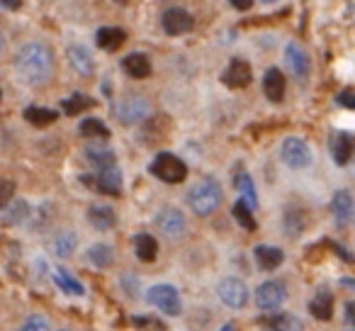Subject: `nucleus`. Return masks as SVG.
I'll use <instances>...</instances> for the list:
<instances>
[{
  "mask_svg": "<svg viewBox=\"0 0 355 331\" xmlns=\"http://www.w3.org/2000/svg\"><path fill=\"white\" fill-rule=\"evenodd\" d=\"M15 71L27 85H44L54 76V54L42 42H30L15 54Z\"/></svg>",
  "mask_w": 355,
  "mask_h": 331,
  "instance_id": "obj_1",
  "label": "nucleus"
},
{
  "mask_svg": "<svg viewBox=\"0 0 355 331\" xmlns=\"http://www.w3.org/2000/svg\"><path fill=\"white\" fill-rule=\"evenodd\" d=\"M222 198H224L222 185H219L214 178L200 180V183H195L193 188L188 190L190 210H193L195 214H200V217H207V214H212L214 210L222 205Z\"/></svg>",
  "mask_w": 355,
  "mask_h": 331,
  "instance_id": "obj_2",
  "label": "nucleus"
},
{
  "mask_svg": "<svg viewBox=\"0 0 355 331\" xmlns=\"http://www.w3.org/2000/svg\"><path fill=\"white\" fill-rule=\"evenodd\" d=\"M151 173L156 176L158 180H163V183L175 185L188 178V166H185L183 158H178L175 153H158L151 161Z\"/></svg>",
  "mask_w": 355,
  "mask_h": 331,
  "instance_id": "obj_3",
  "label": "nucleus"
},
{
  "mask_svg": "<svg viewBox=\"0 0 355 331\" xmlns=\"http://www.w3.org/2000/svg\"><path fill=\"white\" fill-rule=\"evenodd\" d=\"M146 300L156 307L158 312L168 316H178L183 312V302H180V292L175 290L168 282H158V285H151L146 290Z\"/></svg>",
  "mask_w": 355,
  "mask_h": 331,
  "instance_id": "obj_4",
  "label": "nucleus"
},
{
  "mask_svg": "<svg viewBox=\"0 0 355 331\" xmlns=\"http://www.w3.org/2000/svg\"><path fill=\"white\" fill-rule=\"evenodd\" d=\"M280 158L285 166L290 169H309L311 166V148L306 146L304 139L300 137H287L285 142L280 144Z\"/></svg>",
  "mask_w": 355,
  "mask_h": 331,
  "instance_id": "obj_5",
  "label": "nucleus"
},
{
  "mask_svg": "<svg viewBox=\"0 0 355 331\" xmlns=\"http://www.w3.org/2000/svg\"><path fill=\"white\" fill-rule=\"evenodd\" d=\"M83 185L98 190L103 195H112L117 198L122 193V173H119L117 166H107V169H100L98 176H83Z\"/></svg>",
  "mask_w": 355,
  "mask_h": 331,
  "instance_id": "obj_6",
  "label": "nucleus"
},
{
  "mask_svg": "<svg viewBox=\"0 0 355 331\" xmlns=\"http://www.w3.org/2000/svg\"><path fill=\"white\" fill-rule=\"evenodd\" d=\"M148 112H151V105H148V100L144 98V95H137V93L124 95V98L117 103V108H114V114H117L124 124L141 122V119L148 117Z\"/></svg>",
  "mask_w": 355,
  "mask_h": 331,
  "instance_id": "obj_7",
  "label": "nucleus"
},
{
  "mask_svg": "<svg viewBox=\"0 0 355 331\" xmlns=\"http://www.w3.org/2000/svg\"><path fill=\"white\" fill-rule=\"evenodd\" d=\"M161 27L166 35L180 37V35L193 32L195 20L188 10H183V8H168V10H163V15H161Z\"/></svg>",
  "mask_w": 355,
  "mask_h": 331,
  "instance_id": "obj_8",
  "label": "nucleus"
},
{
  "mask_svg": "<svg viewBox=\"0 0 355 331\" xmlns=\"http://www.w3.org/2000/svg\"><path fill=\"white\" fill-rule=\"evenodd\" d=\"M217 295L222 297V302L232 309H241L248 302V287L239 278H224L217 285Z\"/></svg>",
  "mask_w": 355,
  "mask_h": 331,
  "instance_id": "obj_9",
  "label": "nucleus"
},
{
  "mask_svg": "<svg viewBox=\"0 0 355 331\" xmlns=\"http://www.w3.org/2000/svg\"><path fill=\"white\" fill-rule=\"evenodd\" d=\"M287 300V285L280 280H268L263 285H258L256 290V305L258 309H277L282 302Z\"/></svg>",
  "mask_w": 355,
  "mask_h": 331,
  "instance_id": "obj_10",
  "label": "nucleus"
},
{
  "mask_svg": "<svg viewBox=\"0 0 355 331\" xmlns=\"http://www.w3.org/2000/svg\"><path fill=\"white\" fill-rule=\"evenodd\" d=\"M156 224L163 237H168V239H178L185 232V217H183V212L175 207H163L161 212L156 214Z\"/></svg>",
  "mask_w": 355,
  "mask_h": 331,
  "instance_id": "obj_11",
  "label": "nucleus"
},
{
  "mask_svg": "<svg viewBox=\"0 0 355 331\" xmlns=\"http://www.w3.org/2000/svg\"><path fill=\"white\" fill-rule=\"evenodd\" d=\"M253 78V71H251V64L243 59H232L227 66V71L222 74V83L227 88H246Z\"/></svg>",
  "mask_w": 355,
  "mask_h": 331,
  "instance_id": "obj_12",
  "label": "nucleus"
},
{
  "mask_svg": "<svg viewBox=\"0 0 355 331\" xmlns=\"http://www.w3.org/2000/svg\"><path fill=\"white\" fill-rule=\"evenodd\" d=\"M285 61H287V69L292 71L297 80H304L309 76V54L304 51V46L297 44V42H290L285 46Z\"/></svg>",
  "mask_w": 355,
  "mask_h": 331,
  "instance_id": "obj_13",
  "label": "nucleus"
},
{
  "mask_svg": "<svg viewBox=\"0 0 355 331\" xmlns=\"http://www.w3.org/2000/svg\"><path fill=\"white\" fill-rule=\"evenodd\" d=\"M66 59L73 66L76 74H80V76H90L95 71L93 56H90V51L85 49L83 44H71L69 49H66Z\"/></svg>",
  "mask_w": 355,
  "mask_h": 331,
  "instance_id": "obj_14",
  "label": "nucleus"
},
{
  "mask_svg": "<svg viewBox=\"0 0 355 331\" xmlns=\"http://www.w3.org/2000/svg\"><path fill=\"white\" fill-rule=\"evenodd\" d=\"M85 158H88L93 166H98V169L117 166V163H114V151L105 142H100V139H93V144L85 146Z\"/></svg>",
  "mask_w": 355,
  "mask_h": 331,
  "instance_id": "obj_15",
  "label": "nucleus"
},
{
  "mask_svg": "<svg viewBox=\"0 0 355 331\" xmlns=\"http://www.w3.org/2000/svg\"><path fill=\"white\" fill-rule=\"evenodd\" d=\"M122 69L124 74L129 76V78H148L151 76V61H148L146 54H139V51H134V54H127L122 61Z\"/></svg>",
  "mask_w": 355,
  "mask_h": 331,
  "instance_id": "obj_16",
  "label": "nucleus"
},
{
  "mask_svg": "<svg viewBox=\"0 0 355 331\" xmlns=\"http://www.w3.org/2000/svg\"><path fill=\"white\" fill-rule=\"evenodd\" d=\"M331 151H334V161L338 163V166L350 163V158H353V153H355V137L348 132H338L334 137V144H331Z\"/></svg>",
  "mask_w": 355,
  "mask_h": 331,
  "instance_id": "obj_17",
  "label": "nucleus"
},
{
  "mask_svg": "<svg viewBox=\"0 0 355 331\" xmlns=\"http://www.w3.org/2000/svg\"><path fill=\"white\" fill-rule=\"evenodd\" d=\"M353 210H355L353 195H350L348 190H336L334 200H331V212H334L336 222L345 224L350 217H353Z\"/></svg>",
  "mask_w": 355,
  "mask_h": 331,
  "instance_id": "obj_18",
  "label": "nucleus"
},
{
  "mask_svg": "<svg viewBox=\"0 0 355 331\" xmlns=\"http://www.w3.org/2000/svg\"><path fill=\"white\" fill-rule=\"evenodd\" d=\"M285 76L280 74V69H268L266 78H263V90H266V98L270 103H280L285 98Z\"/></svg>",
  "mask_w": 355,
  "mask_h": 331,
  "instance_id": "obj_19",
  "label": "nucleus"
},
{
  "mask_svg": "<svg viewBox=\"0 0 355 331\" xmlns=\"http://www.w3.org/2000/svg\"><path fill=\"white\" fill-rule=\"evenodd\" d=\"M88 222L98 232H107V229H112L117 224V214H114V210L110 205H93L88 210Z\"/></svg>",
  "mask_w": 355,
  "mask_h": 331,
  "instance_id": "obj_20",
  "label": "nucleus"
},
{
  "mask_svg": "<svg viewBox=\"0 0 355 331\" xmlns=\"http://www.w3.org/2000/svg\"><path fill=\"white\" fill-rule=\"evenodd\" d=\"M124 40H127V32L122 27H100L98 35H95L98 46L105 51H117L124 44Z\"/></svg>",
  "mask_w": 355,
  "mask_h": 331,
  "instance_id": "obj_21",
  "label": "nucleus"
},
{
  "mask_svg": "<svg viewBox=\"0 0 355 331\" xmlns=\"http://www.w3.org/2000/svg\"><path fill=\"white\" fill-rule=\"evenodd\" d=\"M253 253H256V263L263 271H275V268H280L282 261H285V253L277 246H266V244H261V246L253 248Z\"/></svg>",
  "mask_w": 355,
  "mask_h": 331,
  "instance_id": "obj_22",
  "label": "nucleus"
},
{
  "mask_svg": "<svg viewBox=\"0 0 355 331\" xmlns=\"http://www.w3.org/2000/svg\"><path fill=\"white\" fill-rule=\"evenodd\" d=\"M268 331H302V321L290 312H280V314H270L263 321Z\"/></svg>",
  "mask_w": 355,
  "mask_h": 331,
  "instance_id": "obj_23",
  "label": "nucleus"
},
{
  "mask_svg": "<svg viewBox=\"0 0 355 331\" xmlns=\"http://www.w3.org/2000/svg\"><path fill=\"white\" fill-rule=\"evenodd\" d=\"M134 251H137V258L144 263H153L158 256V241L151 237V234H139L134 239Z\"/></svg>",
  "mask_w": 355,
  "mask_h": 331,
  "instance_id": "obj_24",
  "label": "nucleus"
},
{
  "mask_svg": "<svg viewBox=\"0 0 355 331\" xmlns=\"http://www.w3.org/2000/svg\"><path fill=\"white\" fill-rule=\"evenodd\" d=\"M88 263H93L95 268H110L114 263V248L110 244H95V246L88 248L85 253Z\"/></svg>",
  "mask_w": 355,
  "mask_h": 331,
  "instance_id": "obj_25",
  "label": "nucleus"
},
{
  "mask_svg": "<svg viewBox=\"0 0 355 331\" xmlns=\"http://www.w3.org/2000/svg\"><path fill=\"white\" fill-rule=\"evenodd\" d=\"M309 312H311V316H316V319L329 321L331 316H334V297H331L329 292H319V295L311 300Z\"/></svg>",
  "mask_w": 355,
  "mask_h": 331,
  "instance_id": "obj_26",
  "label": "nucleus"
},
{
  "mask_svg": "<svg viewBox=\"0 0 355 331\" xmlns=\"http://www.w3.org/2000/svg\"><path fill=\"white\" fill-rule=\"evenodd\" d=\"M25 119L32 127H49L59 119V112L49 108H27L25 110Z\"/></svg>",
  "mask_w": 355,
  "mask_h": 331,
  "instance_id": "obj_27",
  "label": "nucleus"
},
{
  "mask_svg": "<svg viewBox=\"0 0 355 331\" xmlns=\"http://www.w3.org/2000/svg\"><path fill=\"white\" fill-rule=\"evenodd\" d=\"M78 132L83 134L85 139H110L107 124H105L103 119H98V117H85L83 122H80Z\"/></svg>",
  "mask_w": 355,
  "mask_h": 331,
  "instance_id": "obj_28",
  "label": "nucleus"
},
{
  "mask_svg": "<svg viewBox=\"0 0 355 331\" xmlns=\"http://www.w3.org/2000/svg\"><path fill=\"white\" fill-rule=\"evenodd\" d=\"M76 246H78V237H76L73 232H59L54 237V241H51L54 253H56V256H61V258L71 256V253L76 251Z\"/></svg>",
  "mask_w": 355,
  "mask_h": 331,
  "instance_id": "obj_29",
  "label": "nucleus"
},
{
  "mask_svg": "<svg viewBox=\"0 0 355 331\" xmlns=\"http://www.w3.org/2000/svg\"><path fill=\"white\" fill-rule=\"evenodd\" d=\"M54 280H56V285H59L61 290L66 292V295H83V292H85V287L80 285V282L76 280V278L71 275L69 271H64V268H56V271H54Z\"/></svg>",
  "mask_w": 355,
  "mask_h": 331,
  "instance_id": "obj_30",
  "label": "nucleus"
},
{
  "mask_svg": "<svg viewBox=\"0 0 355 331\" xmlns=\"http://www.w3.org/2000/svg\"><path fill=\"white\" fill-rule=\"evenodd\" d=\"M236 190H239V195H241L239 200H243V203H246L251 210L256 207L258 195H256V185H253L251 176H248V173H239L236 176Z\"/></svg>",
  "mask_w": 355,
  "mask_h": 331,
  "instance_id": "obj_31",
  "label": "nucleus"
},
{
  "mask_svg": "<svg viewBox=\"0 0 355 331\" xmlns=\"http://www.w3.org/2000/svg\"><path fill=\"white\" fill-rule=\"evenodd\" d=\"M232 212H234V219H236V222L241 224L243 229H248V232H253V229L258 227L256 219H253V210L248 207L243 200H236V205H234Z\"/></svg>",
  "mask_w": 355,
  "mask_h": 331,
  "instance_id": "obj_32",
  "label": "nucleus"
},
{
  "mask_svg": "<svg viewBox=\"0 0 355 331\" xmlns=\"http://www.w3.org/2000/svg\"><path fill=\"white\" fill-rule=\"evenodd\" d=\"M93 98H88V95H80V93H76V95H71V98H66L64 100V112L66 114H80L83 110H88V108H93Z\"/></svg>",
  "mask_w": 355,
  "mask_h": 331,
  "instance_id": "obj_33",
  "label": "nucleus"
},
{
  "mask_svg": "<svg viewBox=\"0 0 355 331\" xmlns=\"http://www.w3.org/2000/svg\"><path fill=\"white\" fill-rule=\"evenodd\" d=\"M30 217V205L25 200H15L10 207L6 210V224H20Z\"/></svg>",
  "mask_w": 355,
  "mask_h": 331,
  "instance_id": "obj_34",
  "label": "nucleus"
},
{
  "mask_svg": "<svg viewBox=\"0 0 355 331\" xmlns=\"http://www.w3.org/2000/svg\"><path fill=\"white\" fill-rule=\"evenodd\" d=\"M285 232L290 234V237H300V234L304 232V219H302V214L297 212V210H287V214H285Z\"/></svg>",
  "mask_w": 355,
  "mask_h": 331,
  "instance_id": "obj_35",
  "label": "nucleus"
},
{
  "mask_svg": "<svg viewBox=\"0 0 355 331\" xmlns=\"http://www.w3.org/2000/svg\"><path fill=\"white\" fill-rule=\"evenodd\" d=\"M132 321H134V326H139V329H144V331H166L163 321L153 319V316H146V314H137Z\"/></svg>",
  "mask_w": 355,
  "mask_h": 331,
  "instance_id": "obj_36",
  "label": "nucleus"
},
{
  "mask_svg": "<svg viewBox=\"0 0 355 331\" xmlns=\"http://www.w3.org/2000/svg\"><path fill=\"white\" fill-rule=\"evenodd\" d=\"M15 198V183L10 178H0V207H8Z\"/></svg>",
  "mask_w": 355,
  "mask_h": 331,
  "instance_id": "obj_37",
  "label": "nucleus"
},
{
  "mask_svg": "<svg viewBox=\"0 0 355 331\" xmlns=\"http://www.w3.org/2000/svg\"><path fill=\"white\" fill-rule=\"evenodd\" d=\"M17 331H49V321H46L44 316L35 314V316H30Z\"/></svg>",
  "mask_w": 355,
  "mask_h": 331,
  "instance_id": "obj_38",
  "label": "nucleus"
},
{
  "mask_svg": "<svg viewBox=\"0 0 355 331\" xmlns=\"http://www.w3.org/2000/svg\"><path fill=\"white\" fill-rule=\"evenodd\" d=\"M336 103L345 110H355V90H340V93L336 95Z\"/></svg>",
  "mask_w": 355,
  "mask_h": 331,
  "instance_id": "obj_39",
  "label": "nucleus"
},
{
  "mask_svg": "<svg viewBox=\"0 0 355 331\" xmlns=\"http://www.w3.org/2000/svg\"><path fill=\"white\" fill-rule=\"evenodd\" d=\"M232 3V8H236V10H251V6H253V0H229Z\"/></svg>",
  "mask_w": 355,
  "mask_h": 331,
  "instance_id": "obj_40",
  "label": "nucleus"
},
{
  "mask_svg": "<svg viewBox=\"0 0 355 331\" xmlns=\"http://www.w3.org/2000/svg\"><path fill=\"white\" fill-rule=\"evenodd\" d=\"M345 321H348L350 326H355V302L345 305Z\"/></svg>",
  "mask_w": 355,
  "mask_h": 331,
  "instance_id": "obj_41",
  "label": "nucleus"
},
{
  "mask_svg": "<svg viewBox=\"0 0 355 331\" xmlns=\"http://www.w3.org/2000/svg\"><path fill=\"white\" fill-rule=\"evenodd\" d=\"M0 8H6V10H20L22 0H0Z\"/></svg>",
  "mask_w": 355,
  "mask_h": 331,
  "instance_id": "obj_42",
  "label": "nucleus"
},
{
  "mask_svg": "<svg viewBox=\"0 0 355 331\" xmlns=\"http://www.w3.org/2000/svg\"><path fill=\"white\" fill-rule=\"evenodd\" d=\"M340 285H343V287H350V290H355V282L350 280V278H343V280H340Z\"/></svg>",
  "mask_w": 355,
  "mask_h": 331,
  "instance_id": "obj_43",
  "label": "nucleus"
},
{
  "mask_svg": "<svg viewBox=\"0 0 355 331\" xmlns=\"http://www.w3.org/2000/svg\"><path fill=\"white\" fill-rule=\"evenodd\" d=\"M219 331H236V326H234V324H227V326H222Z\"/></svg>",
  "mask_w": 355,
  "mask_h": 331,
  "instance_id": "obj_44",
  "label": "nucleus"
},
{
  "mask_svg": "<svg viewBox=\"0 0 355 331\" xmlns=\"http://www.w3.org/2000/svg\"><path fill=\"white\" fill-rule=\"evenodd\" d=\"M6 49V37H3V32H0V51Z\"/></svg>",
  "mask_w": 355,
  "mask_h": 331,
  "instance_id": "obj_45",
  "label": "nucleus"
},
{
  "mask_svg": "<svg viewBox=\"0 0 355 331\" xmlns=\"http://www.w3.org/2000/svg\"><path fill=\"white\" fill-rule=\"evenodd\" d=\"M261 3H275V0H261Z\"/></svg>",
  "mask_w": 355,
  "mask_h": 331,
  "instance_id": "obj_46",
  "label": "nucleus"
},
{
  "mask_svg": "<svg viewBox=\"0 0 355 331\" xmlns=\"http://www.w3.org/2000/svg\"><path fill=\"white\" fill-rule=\"evenodd\" d=\"M0 98H3V90H0Z\"/></svg>",
  "mask_w": 355,
  "mask_h": 331,
  "instance_id": "obj_47",
  "label": "nucleus"
}]
</instances>
